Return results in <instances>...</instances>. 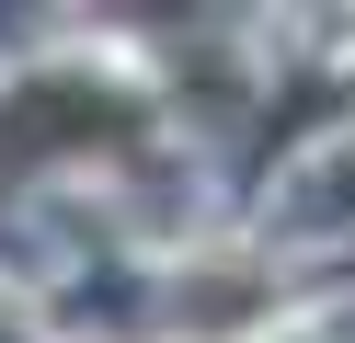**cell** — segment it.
I'll return each instance as SVG.
<instances>
[{
    "mask_svg": "<svg viewBox=\"0 0 355 343\" xmlns=\"http://www.w3.org/2000/svg\"><path fill=\"white\" fill-rule=\"evenodd\" d=\"M138 137V103H115V91L92 80H35L0 103V160H46V149H126Z\"/></svg>",
    "mask_w": 355,
    "mask_h": 343,
    "instance_id": "obj_1",
    "label": "cell"
}]
</instances>
